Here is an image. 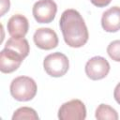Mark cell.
<instances>
[{"mask_svg":"<svg viewBox=\"0 0 120 120\" xmlns=\"http://www.w3.org/2000/svg\"><path fill=\"white\" fill-rule=\"evenodd\" d=\"M107 53L116 62H120V39L112 41L107 47Z\"/></svg>","mask_w":120,"mask_h":120,"instance_id":"5bb4252c","label":"cell"},{"mask_svg":"<svg viewBox=\"0 0 120 120\" xmlns=\"http://www.w3.org/2000/svg\"><path fill=\"white\" fill-rule=\"evenodd\" d=\"M111 1H112V0H90V2H91L94 6H96V7H98V8L106 7V6H108V5L111 3Z\"/></svg>","mask_w":120,"mask_h":120,"instance_id":"2e32d148","label":"cell"},{"mask_svg":"<svg viewBox=\"0 0 120 120\" xmlns=\"http://www.w3.org/2000/svg\"><path fill=\"white\" fill-rule=\"evenodd\" d=\"M113 98L115 99V101L120 105V82L117 83V85L114 88L113 91Z\"/></svg>","mask_w":120,"mask_h":120,"instance_id":"e0dca14e","label":"cell"},{"mask_svg":"<svg viewBox=\"0 0 120 120\" xmlns=\"http://www.w3.org/2000/svg\"><path fill=\"white\" fill-rule=\"evenodd\" d=\"M10 94L18 101H29L37 94L38 86L36 82L28 76H19L10 83Z\"/></svg>","mask_w":120,"mask_h":120,"instance_id":"7a4b0ae2","label":"cell"},{"mask_svg":"<svg viewBox=\"0 0 120 120\" xmlns=\"http://www.w3.org/2000/svg\"><path fill=\"white\" fill-rule=\"evenodd\" d=\"M57 12V6L53 0H38L32 9L35 20L39 23H49L53 21Z\"/></svg>","mask_w":120,"mask_h":120,"instance_id":"5b68a950","label":"cell"},{"mask_svg":"<svg viewBox=\"0 0 120 120\" xmlns=\"http://www.w3.org/2000/svg\"><path fill=\"white\" fill-rule=\"evenodd\" d=\"M8 32L12 38H24L28 32L29 22L26 17L22 14L12 15L7 24Z\"/></svg>","mask_w":120,"mask_h":120,"instance_id":"9c48e42d","label":"cell"},{"mask_svg":"<svg viewBox=\"0 0 120 120\" xmlns=\"http://www.w3.org/2000/svg\"><path fill=\"white\" fill-rule=\"evenodd\" d=\"M23 58L9 49L4 48L0 52V70L2 73H11L18 69Z\"/></svg>","mask_w":120,"mask_h":120,"instance_id":"ba28073f","label":"cell"},{"mask_svg":"<svg viewBox=\"0 0 120 120\" xmlns=\"http://www.w3.org/2000/svg\"><path fill=\"white\" fill-rule=\"evenodd\" d=\"M38 115L36 111L30 107H21L17 109L13 115L12 120H38Z\"/></svg>","mask_w":120,"mask_h":120,"instance_id":"4fadbf2b","label":"cell"},{"mask_svg":"<svg viewBox=\"0 0 120 120\" xmlns=\"http://www.w3.org/2000/svg\"><path fill=\"white\" fill-rule=\"evenodd\" d=\"M85 74L93 81L105 78L110 71L109 62L102 56H94L85 64Z\"/></svg>","mask_w":120,"mask_h":120,"instance_id":"8992f818","label":"cell"},{"mask_svg":"<svg viewBox=\"0 0 120 120\" xmlns=\"http://www.w3.org/2000/svg\"><path fill=\"white\" fill-rule=\"evenodd\" d=\"M96 118L98 120H117L118 114L116 111L107 105V104H100L96 110Z\"/></svg>","mask_w":120,"mask_h":120,"instance_id":"7c38bea8","label":"cell"},{"mask_svg":"<svg viewBox=\"0 0 120 120\" xmlns=\"http://www.w3.org/2000/svg\"><path fill=\"white\" fill-rule=\"evenodd\" d=\"M60 29L65 42L72 48H81L89 38L87 26L81 14L73 9H66L59 21Z\"/></svg>","mask_w":120,"mask_h":120,"instance_id":"6da1fadb","label":"cell"},{"mask_svg":"<svg viewBox=\"0 0 120 120\" xmlns=\"http://www.w3.org/2000/svg\"><path fill=\"white\" fill-rule=\"evenodd\" d=\"M33 39L38 48L41 50H52L58 45V37L51 28H38L36 30Z\"/></svg>","mask_w":120,"mask_h":120,"instance_id":"52a82bcc","label":"cell"},{"mask_svg":"<svg viewBox=\"0 0 120 120\" xmlns=\"http://www.w3.org/2000/svg\"><path fill=\"white\" fill-rule=\"evenodd\" d=\"M5 48L13 51L14 52L18 53L23 59L29 54V52H30L29 43L27 39H25L24 38H12L11 37L6 42Z\"/></svg>","mask_w":120,"mask_h":120,"instance_id":"8fae6325","label":"cell"},{"mask_svg":"<svg viewBox=\"0 0 120 120\" xmlns=\"http://www.w3.org/2000/svg\"><path fill=\"white\" fill-rule=\"evenodd\" d=\"M86 117V108L80 99H71L61 105L58 110L60 120H84Z\"/></svg>","mask_w":120,"mask_h":120,"instance_id":"277c9868","label":"cell"},{"mask_svg":"<svg viewBox=\"0 0 120 120\" xmlns=\"http://www.w3.org/2000/svg\"><path fill=\"white\" fill-rule=\"evenodd\" d=\"M101 26L109 33L120 30V8L112 7L103 12L101 17Z\"/></svg>","mask_w":120,"mask_h":120,"instance_id":"30bf717a","label":"cell"},{"mask_svg":"<svg viewBox=\"0 0 120 120\" xmlns=\"http://www.w3.org/2000/svg\"><path fill=\"white\" fill-rule=\"evenodd\" d=\"M43 68L46 73L52 77H62L69 68V61L67 55L56 52L48 54L43 60Z\"/></svg>","mask_w":120,"mask_h":120,"instance_id":"3957f363","label":"cell"},{"mask_svg":"<svg viewBox=\"0 0 120 120\" xmlns=\"http://www.w3.org/2000/svg\"><path fill=\"white\" fill-rule=\"evenodd\" d=\"M1 6H0V16H4L6 12L8 11L9 7H10V2L9 0H1L0 1Z\"/></svg>","mask_w":120,"mask_h":120,"instance_id":"9a60e30c","label":"cell"}]
</instances>
